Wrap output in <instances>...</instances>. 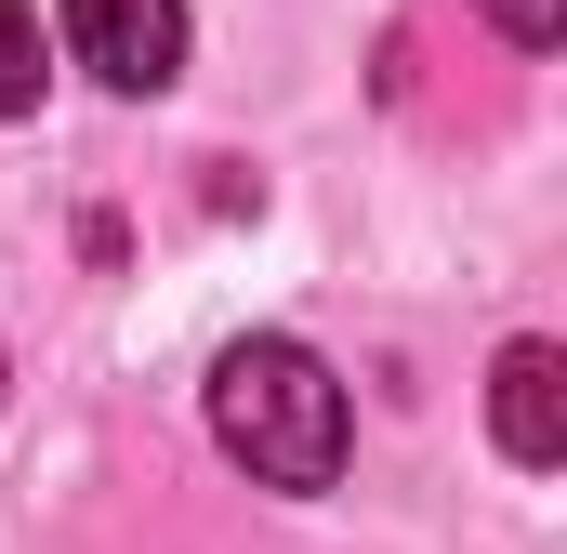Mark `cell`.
<instances>
[{
	"label": "cell",
	"instance_id": "1",
	"mask_svg": "<svg viewBox=\"0 0 567 554\" xmlns=\"http://www.w3.org/2000/svg\"><path fill=\"white\" fill-rule=\"evenodd\" d=\"M212 435H225V462H251L265 489H330L343 449H357V410H343V383H330L317 343L251 330V343L212 357Z\"/></svg>",
	"mask_w": 567,
	"mask_h": 554
},
{
	"label": "cell",
	"instance_id": "2",
	"mask_svg": "<svg viewBox=\"0 0 567 554\" xmlns=\"http://www.w3.org/2000/svg\"><path fill=\"white\" fill-rule=\"evenodd\" d=\"M66 53L106 93H172L185 66V0H66Z\"/></svg>",
	"mask_w": 567,
	"mask_h": 554
},
{
	"label": "cell",
	"instance_id": "3",
	"mask_svg": "<svg viewBox=\"0 0 567 554\" xmlns=\"http://www.w3.org/2000/svg\"><path fill=\"white\" fill-rule=\"evenodd\" d=\"M488 435H502V462H528V475L567 462V357L555 343H502V370H488Z\"/></svg>",
	"mask_w": 567,
	"mask_h": 554
},
{
	"label": "cell",
	"instance_id": "4",
	"mask_svg": "<svg viewBox=\"0 0 567 554\" xmlns=\"http://www.w3.org/2000/svg\"><path fill=\"white\" fill-rule=\"evenodd\" d=\"M40 80H53V66H40V13H27V0H0V120H27V106H40Z\"/></svg>",
	"mask_w": 567,
	"mask_h": 554
},
{
	"label": "cell",
	"instance_id": "5",
	"mask_svg": "<svg viewBox=\"0 0 567 554\" xmlns=\"http://www.w3.org/2000/svg\"><path fill=\"white\" fill-rule=\"evenodd\" d=\"M488 27L515 40V53H555V27H567V0H488Z\"/></svg>",
	"mask_w": 567,
	"mask_h": 554
}]
</instances>
